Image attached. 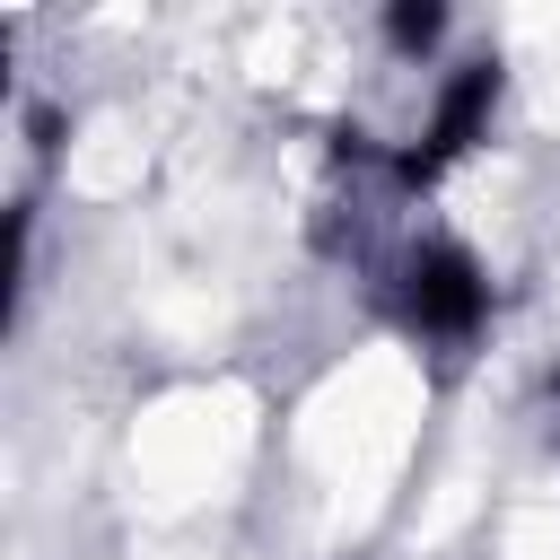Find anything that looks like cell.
<instances>
[{
  "instance_id": "1",
  "label": "cell",
  "mask_w": 560,
  "mask_h": 560,
  "mask_svg": "<svg viewBox=\"0 0 560 560\" xmlns=\"http://www.w3.org/2000/svg\"><path fill=\"white\" fill-rule=\"evenodd\" d=\"M481 306H490V280H481V262L464 245H420L402 262V315L420 332H472Z\"/></svg>"
},
{
  "instance_id": "2",
  "label": "cell",
  "mask_w": 560,
  "mask_h": 560,
  "mask_svg": "<svg viewBox=\"0 0 560 560\" xmlns=\"http://www.w3.org/2000/svg\"><path fill=\"white\" fill-rule=\"evenodd\" d=\"M490 105H499V70H490V61H464V70L446 79V96H438V114H429L420 149H402V184H429L438 166H455V158L481 140Z\"/></svg>"
},
{
  "instance_id": "3",
  "label": "cell",
  "mask_w": 560,
  "mask_h": 560,
  "mask_svg": "<svg viewBox=\"0 0 560 560\" xmlns=\"http://www.w3.org/2000/svg\"><path fill=\"white\" fill-rule=\"evenodd\" d=\"M385 35H394V52H429L446 35V9L438 0H402V9H385Z\"/></svg>"
}]
</instances>
